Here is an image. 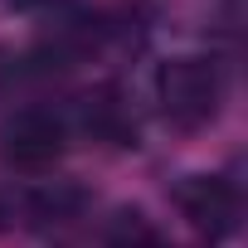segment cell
<instances>
[{
	"instance_id": "1",
	"label": "cell",
	"mask_w": 248,
	"mask_h": 248,
	"mask_svg": "<svg viewBox=\"0 0 248 248\" xmlns=\"http://www.w3.org/2000/svg\"><path fill=\"white\" fill-rule=\"evenodd\" d=\"M156 102L170 127L195 132L204 122H214V112L224 102V78L209 59H170L156 73Z\"/></svg>"
},
{
	"instance_id": "2",
	"label": "cell",
	"mask_w": 248,
	"mask_h": 248,
	"mask_svg": "<svg viewBox=\"0 0 248 248\" xmlns=\"http://www.w3.org/2000/svg\"><path fill=\"white\" fill-rule=\"evenodd\" d=\"M63 156V122L44 107L20 112L5 127V161L15 170H44Z\"/></svg>"
},
{
	"instance_id": "3",
	"label": "cell",
	"mask_w": 248,
	"mask_h": 248,
	"mask_svg": "<svg viewBox=\"0 0 248 248\" xmlns=\"http://www.w3.org/2000/svg\"><path fill=\"white\" fill-rule=\"evenodd\" d=\"M175 204H180V214H185L200 233H209V238H224V233H233V224H238V190H233L229 180H219V175H190V180L175 190Z\"/></svg>"
},
{
	"instance_id": "4",
	"label": "cell",
	"mask_w": 248,
	"mask_h": 248,
	"mask_svg": "<svg viewBox=\"0 0 248 248\" xmlns=\"http://www.w3.org/2000/svg\"><path fill=\"white\" fill-rule=\"evenodd\" d=\"M10 83H15V54H10V49H0V97L10 93Z\"/></svg>"
},
{
	"instance_id": "5",
	"label": "cell",
	"mask_w": 248,
	"mask_h": 248,
	"mask_svg": "<svg viewBox=\"0 0 248 248\" xmlns=\"http://www.w3.org/2000/svg\"><path fill=\"white\" fill-rule=\"evenodd\" d=\"M30 5H54V0H30Z\"/></svg>"
}]
</instances>
